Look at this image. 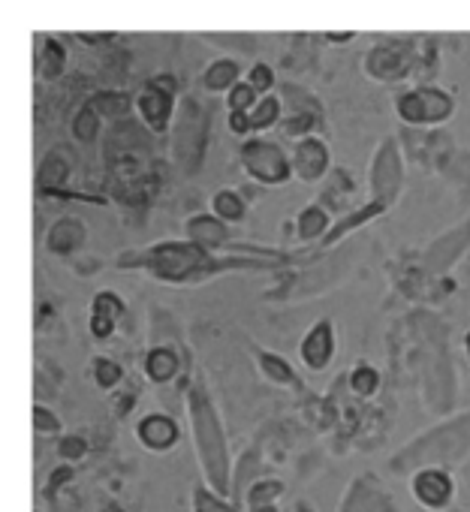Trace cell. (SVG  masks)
<instances>
[{"label":"cell","instance_id":"cell-25","mask_svg":"<svg viewBox=\"0 0 470 512\" xmlns=\"http://www.w3.org/2000/svg\"><path fill=\"white\" fill-rule=\"evenodd\" d=\"M437 169H440V175H443L449 184H455V187H461V190L470 193V151H464V148H449V151L437 160Z\"/></svg>","mask_w":470,"mask_h":512},{"label":"cell","instance_id":"cell-8","mask_svg":"<svg viewBox=\"0 0 470 512\" xmlns=\"http://www.w3.org/2000/svg\"><path fill=\"white\" fill-rule=\"evenodd\" d=\"M368 184H371V199L383 202L386 208H392L404 190V154L395 136H386L374 157H371V169H368Z\"/></svg>","mask_w":470,"mask_h":512},{"label":"cell","instance_id":"cell-13","mask_svg":"<svg viewBox=\"0 0 470 512\" xmlns=\"http://www.w3.org/2000/svg\"><path fill=\"white\" fill-rule=\"evenodd\" d=\"M338 512H395V503L374 473H362L350 482Z\"/></svg>","mask_w":470,"mask_h":512},{"label":"cell","instance_id":"cell-33","mask_svg":"<svg viewBox=\"0 0 470 512\" xmlns=\"http://www.w3.org/2000/svg\"><path fill=\"white\" fill-rule=\"evenodd\" d=\"M281 494H284V482L281 479H272V476H263V479H257L248 488L245 503H248V509H260V506H272Z\"/></svg>","mask_w":470,"mask_h":512},{"label":"cell","instance_id":"cell-11","mask_svg":"<svg viewBox=\"0 0 470 512\" xmlns=\"http://www.w3.org/2000/svg\"><path fill=\"white\" fill-rule=\"evenodd\" d=\"M136 112L145 124L148 133H166L175 124L178 115V94H169L151 82H145V88L136 94Z\"/></svg>","mask_w":470,"mask_h":512},{"label":"cell","instance_id":"cell-39","mask_svg":"<svg viewBox=\"0 0 470 512\" xmlns=\"http://www.w3.org/2000/svg\"><path fill=\"white\" fill-rule=\"evenodd\" d=\"M58 452H61V458H64V461H76V458H85V455H88V443H85V437L70 434V437H64V440H61Z\"/></svg>","mask_w":470,"mask_h":512},{"label":"cell","instance_id":"cell-34","mask_svg":"<svg viewBox=\"0 0 470 512\" xmlns=\"http://www.w3.org/2000/svg\"><path fill=\"white\" fill-rule=\"evenodd\" d=\"M260 91L248 82V79H242L239 85H232L229 91H226V109L229 112H251L257 103H260Z\"/></svg>","mask_w":470,"mask_h":512},{"label":"cell","instance_id":"cell-28","mask_svg":"<svg viewBox=\"0 0 470 512\" xmlns=\"http://www.w3.org/2000/svg\"><path fill=\"white\" fill-rule=\"evenodd\" d=\"M257 362H260L263 374H266L272 383H278V386H290V389H302V380H299L296 368H293L284 356L269 353V350H260V353H257Z\"/></svg>","mask_w":470,"mask_h":512},{"label":"cell","instance_id":"cell-23","mask_svg":"<svg viewBox=\"0 0 470 512\" xmlns=\"http://www.w3.org/2000/svg\"><path fill=\"white\" fill-rule=\"evenodd\" d=\"M239 82H242V64L235 58H217L202 73V91H208V94H226Z\"/></svg>","mask_w":470,"mask_h":512},{"label":"cell","instance_id":"cell-36","mask_svg":"<svg viewBox=\"0 0 470 512\" xmlns=\"http://www.w3.org/2000/svg\"><path fill=\"white\" fill-rule=\"evenodd\" d=\"M350 386H353V392H356V395L371 398V395L380 389V374H377V368H371L368 362L356 365V368L350 371Z\"/></svg>","mask_w":470,"mask_h":512},{"label":"cell","instance_id":"cell-31","mask_svg":"<svg viewBox=\"0 0 470 512\" xmlns=\"http://www.w3.org/2000/svg\"><path fill=\"white\" fill-rule=\"evenodd\" d=\"M64 64H67V52L61 49V43H58V40H52V37H43V46H40V64H37L40 76H43L46 82H52V79H58V76L64 73Z\"/></svg>","mask_w":470,"mask_h":512},{"label":"cell","instance_id":"cell-4","mask_svg":"<svg viewBox=\"0 0 470 512\" xmlns=\"http://www.w3.org/2000/svg\"><path fill=\"white\" fill-rule=\"evenodd\" d=\"M208 118L211 112L199 103V100H184L175 124H172V154L178 160V166L193 175L202 166L205 148H208Z\"/></svg>","mask_w":470,"mask_h":512},{"label":"cell","instance_id":"cell-27","mask_svg":"<svg viewBox=\"0 0 470 512\" xmlns=\"http://www.w3.org/2000/svg\"><path fill=\"white\" fill-rule=\"evenodd\" d=\"M281 121H284V100H281V94H263L260 103L251 109L254 133H269V130L281 127Z\"/></svg>","mask_w":470,"mask_h":512},{"label":"cell","instance_id":"cell-16","mask_svg":"<svg viewBox=\"0 0 470 512\" xmlns=\"http://www.w3.org/2000/svg\"><path fill=\"white\" fill-rule=\"evenodd\" d=\"M184 232H187L190 241H196L199 247H205V250H211V253L226 250V247L232 244V241H229V223L220 220L214 211H208V214H193V217L184 223Z\"/></svg>","mask_w":470,"mask_h":512},{"label":"cell","instance_id":"cell-21","mask_svg":"<svg viewBox=\"0 0 470 512\" xmlns=\"http://www.w3.org/2000/svg\"><path fill=\"white\" fill-rule=\"evenodd\" d=\"M389 208L383 205V202H377V199H368L365 205H359V208H353L350 214H344V217H338L335 223H332V229L326 232V238H323V247H335L338 241H344L350 232H356V229H362V226H368L371 220H377V217H383Z\"/></svg>","mask_w":470,"mask_h":512},{"label":"cell","instance_id":"cell-40","mask_svg":"<svg viewBox=\"0 0 470 512\" xmlns=\"http://www.w3.org/2000/svg\"><path fill=\"white\" fill-rule=\"evenodd\" d=\"M34 422H37V431H43V434H55V431H61L58 416H55L49 407H43V404H37V407H34Z\"/></svg>","mask_w":470,"mask_h":512},{"label":"cell","instance_id":"cell-14","mask_svg":"<svg viewBox=\"0 0 470 512\" xmlns=\"http://www.w3.org/2000/svg\"><path fill=\"white\" fill-rule=\"evenodd\" d=\"M365 73L377 82H395L410 76L413 70V49L404 46H374L365 55Z\"/></svg>","mask_w":470,"mask_h":512},{"label":"cell","instance_id":"cell-38","mask_svg":"<svg viewBox=\"0 0 470 512\" xmlns=\"http://www.w3.org/2000/svg\"><path fill=\"white\" fill-rule=\"evenodd\" d=\"M245 79H248L260 94H272L275 85H278V76H275V70H272L266 61H257V64L245 73Z\"/></svg>","mask_w":470,"mask_h":512},{"label":"cell","instance_id":"cell-29","mask_svg":"<svg viewBox=\"0 0 470 512\" xmlns=\"http://www.w3.org/2000/svg\"><path fill=\"white\" fill-rule=\"evenodd\" d=\"M211 211L226 220V223H242L248 217V202L239 190H232V187H223L211 196Z\"/></svg>","mask_w":470,"mask_h":512},{"label":"cell","instance_id":"cell-35","mask_svg":"<svg viewBox=\"0 0 470 512\" xmlns=\"http://www.w3.org/2000/svg\"><path fill=\"white\" fill-rule=\"evenodd\" d=\"M193 512H239V506H232L217 494L211 485H196L193 488Z\"/></svg>","mask_w":470,"mask_h":512},{"label":"cell","instance_id":"cell-5","mask_svg":"<svg viewBox=\"0 0 470 512\" xmlns=\"http://www.w3.org/2000/svg\"><path fill=\"white\" fill-rule=\"evenodd\" d=\"M239 163L242 169L263 187H281L287 184L290 178H296L293 172V160L290 154L284 151L281 142L275 139H266L260 133L248 136L239 148Z\"/></svg>","mask_w":470,"mask_h":512},{"label":"cell","instance_id":"cell-24","mask_svg":"<svg viewBox=\"0 0 470 512\" xmlns=\"http://www.w3.org/2000/svg\"><path fill=\"white\" fill-rule=\"evenodd\" d=\"M329 229H332V217H329V211L320 202L305 205L299 211V217H296V235H299V241H323Z\"/></svg>","mask_w":470,"mask_h":512},{"label":"cell","instance_id":"cell-18","mask_svg":"<svg viewBox=\"0 0 470 512\" xmlns=\"http://www.w3.org/2000/svg\"><path fill=\"white\" fill-rule=\"evenodd\" d=\"M88 241V226L79 217H61L46 232V250L55 256H73Z\"/></svg>","mask_w":470,"mask_h":512},{"label":"cell","instance_id":"cell-30","mask_svg":"<svg viewBox=\"0 0 470 512\" xmlns=\"http://www.w3.org/2000/svg\"><path fill=\"white\" fill-rule=\"evenodd\" d=\"M260 467H263V461H260V452L257 449H251V452H245L239 458V467H235V479H232V497H245L248 488L257 479H263L260 476Z\"/></svg>","mask_w":470,"mask_h":512},{"label":"cell","instance_id":"cell-37","mask_svg":"<svg viewBox=\"0 0 470 512\" xmlns=\"http://www.w3.org/2000/svg\"><path fill=\"white\" fill-rule=\"evenodd\" d=\"M91 374H94V383H97L100 389H115V386L121 383V377H124L121 365H118L115 359H106V356L94 359Z\"/></svg>","mask_w":470,"mask_h":512},{"label":"cell","instance_id":"cell-41","mask_svg":"<svg viewBox=\"0 0 470 512\" xmlns=\"http://www.w3.org/2000/svg\"><path fill=\"white\" fill-rule=\"evenodd\" d=\"M226 127H229V133H235V136H254L251 112H229Z\"/></svg>","mask_w":470,"mask_h":512},{"label":"cell","instance_id":"cell-46","mask_svg":"<svg viewBox=\"0 0 470 512\" xmlns=\"http://www.w3.org/2000/svg\"><path fill=\"white\" fill-rule=\"evenodd\" d=\"M464 347H467V353H470V332L464 335Z\"/></svg>","mask_w":470,"mask_h":512},{"label":"cell","instance_id":"cell-6","mask_svg":"<svg viewBox=\"0 0 470 512\" xmlns=\"http://www.w3.org/2000/svg\"><path fill=\"white\" fill-rule=\"evenodd\" d=\"M455 112V97L437 85H416L395 97V115L407 127H440Z\"/></svg>","mask_w":470,"mask_h":512},{"label":"cell","instance_id":"cell-42","mask_svg":"<svg viewBox=\"0 0 470 512\" xmlns=\"http://www.w3.org/2000/svg\"><path fill=\"white\" fill-rule=\"evenodd\" d=\"M148 82L157 85V88H163V91H169V94H178V82H175V76H169V73L154 76V79H148Z\"/></svg>","mask_w":470,"mask_h":512},{"label":"cell","instance_id":"cell-44","mask_svg":"<svg viewBox=\"0 0 470 512\" xmlns=\"http://www.w3.org/2000/svg\"><path fill=\"white\" fill-rule=\"evenodd\" d=\"M329 40H335V43H344V40H350V34H329Z\"/></svg>","mask_w":470,"mask_h":512},{"label":"cell","instance_id":"cell-45","mask_svg":"<svg viewBox=\"0 0 470 512\" xmlns=\"http://www.w3.org/2000/svg\"><path fill=\"white\" fill-rule=\"evenodd\" d=\"M251 512H281V509H278V506L272 503V506H260V509H251Z\"/></svg>","mask_w":470,"mask_h":512},{"label":"cell","instance_id":"cell-43","mask_svg":"<svg viewBox=\"0 0 470 512\" xmlns=\"http://www.w3.org/2000/svg\"><path fill=\"white\" fill-rule=\"evenodd\" d=\"M296 512H317V509H314L311 503H305V500H299V503H296Z\"/></svg>","mask_w":470,"mask_h":512},{"label":"cell","instance_id":"cell-12","mask_svg":"<svg viewBox=\"0 0 470 512\" xmlns=\"http://www.w3.org/2000/svg\"><path fill=\"white\" fill-rule=\"evenodd\" d=\"M410 491L425 509H443L455 494V479L446 467H422L413 473Z\"/></svg>","mask_w":470,"mask_h":512},{"label":"cell","instance_id":"cell-26","mask_svg":"<svg viewBox=\"0 0 470 512\" xmlns=\"http://www.w3.org/2000/svg\"><path fill=\"white\" fill-rule=\"evenodd\" d=\"M88 103L103 115V121H121L136 106V97L124 94V91H97Z\"/></svg>","mask_w":470,"mask_h":512},{"label":"cell","instance_id":"cell-10","mask_svg":"<svg viewBox=\"0 0 470 512\" xmlns=\"http://www.w3.org/2000/svg\"><path fill=\"white\" fill-rule=\"evenodd\" d=\"M290 160H293L296 178L305 181V184L323 181L329 175V169H332V151H329V145H326V139L320 133L296 139L293 151H290Z\"/></svg>","mask_w":470,"mask_h":512},{"label":"cell","instance_id":"cell-19","mask_svg":"<svg viewBox=\"0 0 470 512\" xmlns=\"http://www.w3.org/2000/svg\"><path fill=\"white\" fill-rule=\"evenodd\" d=\"M124 299L118 296V293H112V290H100L97 296H94V302H91V335L97 338V341H106L112 332H115V326H118V320L124 317Z\"/></svg>","mask_w":470,"mask_h":512},{"label":"cell","instance_id":"cell-17","mask_svg":"<svg viewBox=\"0 0 470 512\" xmlns=\"http://www.w3.org/2000/svg\"><path fill=\"white\" fill-rule=\"evenodd\" d=\"M136 437L142 440L145 449H151V452H166V449H172V446L178 443L181 428H178V422H175L172 416H166V413H148V416L139 419Z\"/></svg>","mask_w":470,"mask_h":512},{"label":"cell","instance_id":"cell-20","mask_svg":"<svg viewBox=\"0 0 470 512\" xmlns=\"http://www.w3.org/2000/svg\"><path fill=\"white\" fill-rule=\"evenodd\" d=\"M73 166H76V157L67 151V148H52L43 163H40V172H37V187L40 193H52V190H64V184L70 181L73 175Z\"/></svg>","mask_w":470,"mask_h":512},{"label":"cell","instance_id":"cell-22","mask_svg":"<svg viewBox=\"0 0 470 512\" xmlns=\"http://www.w3.org/2000/svg\"><path fill=\"white\" fill-rule=\"evenodd\" d=\"M181 371V356L166 347V344H154L148 353H145V377L157 386L163 383H172Z\"/></svg>","mask_w":470,"mask_h":512},{"label":"cell","instance_id":"cell-3","mask_svg":"<svg viewBox=\"0 0 470 512\" xmlns=\"http://www.w3.org/2000/svg\"><path fill=\"white\" fill-rule=\"evenodd\" d=\"M470 452V413L434 425L431 431L419 434L410 446H404L389 467L395 473H416L422 467H446L461 461Z\"/></svg>","mask_w":470,"mask_h":512},{"label":"cell","instance_id":"cell-32","mask_svg":"<svg viewBox=\"0 0 470 512\" xmlns=\"http://www.w3.org/2000/svg\"><path fill=\"white\" fill-rule=\"evenodd\" d=\"M100 127H103V115L91 103H82V109L73 115V139L91 145L100 136Z\"/></svg>","mask_w":470,"mask_h":512},{"label":"cell","instance_id":"cell-1","mask_svg":"<svg viewBox=\"0 0 470 512\" xmlns=\"http://www.w3.org/2000/svg\"><path fill=\"white\" fill-rule=\"evenodd\" d=\"M187 416L193 431L196 458L202 464L205 482L217 494H232V458H229V440L220 422V413L211 401V392L202 383H193L187 392Z\"/></svg>","mask_w":470,"mask_h":512},{"label":"cell","instance_id":"cell-15","mask_svg":"<svg viewBox=\"0 0 470 512\" xmlns=\"http://www.w3.org/2000/svg\"><path fill=\"white\" fill-rule=\"evenodd\" d=\"M299 356L311 371H323L332 362V356H335V326H332V320H317L305 332V338L299 344Z\"/></svg>","mask_w":470,"mask_h":512},{"label":"cell","instance_id":"cell-7","mask_svg":"<svg viewBox=\"0 0 470 512\" xmlns=\"http://www.w3.org/2000/svg\"><path fill=\"white\" fill-rule=\"evenodd\" d=\"M278 94L284 100V121H281V133L287 139H302V136H314L326 130V109L320 103V97L314 91H308L305 85L296 82H281Z\"/></svg>","mask_w":470,"mask_h":512},{"label":"cell","instance_id":"cell-2","mask_svg":"<svg viewBox=\"0 0 470 512\" xmlns=\"http://www.w3.org/2000/svg\"><path fill=\"white\" fill-rule=\"evenodd\" d=\"M211 260V250L196 241H157L145 250H127L118 256V269H142L163 284H193Z\"/></svg>","mask_w":470,"mask_h":512},{"label":"cell","instance_id":"cell-9","mask_svg":"<svg viewBox=\"0 0 470 512\" xmlns=\"http://www.w3.org/2000/svg\"><path fill=\"white\" fill-rule=\"evenodd\" d=\"M467 250H470V217H464L461 223H455L425 247L422 266L428 275H446Z\"/></svg>","mask_w":470,"mask_h":512}]
</instances>
